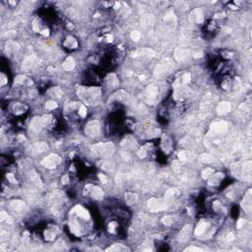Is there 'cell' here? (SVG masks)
Masks as SVG:
<instances>
[{"label":"cell","mask_w":252,"mask_h":252,"mask_svg":"<svg viewBox=\"0 0 252 252\" xmlns=\"http://www.w3.org/2000/svg\"><path fill=\"white\" fill-rule=\"evenodd\" d=\"M91 151L93 153V155L97 156V157L108 158L114 152V147H113V144L111 143V142H108V143H99L92 146Z\"/></svg>","instance_id":"cell-1"},{"label":"cell","mask_w":252,"mask_h":252,"mask_svg":"<svg viewBox=\"0 0 252 252\" xmlns=\"http://www.w3.org/2000/svg\"><path fill=\"white\" fill-rule=\"evenodd\" d=\"M148 208L152 212H159L165 210L168 206H166V202L164 200L159 199V198H151L150 200H148Z\"/></svg>","instance_id":"cell-2"},{"label":"cell","mask_w":252,"mask_h":252,"mask_svg":"<svg viewBox=\"0 0 252 252\" xmlns=\"http://www.w3.org/2000/svg\"><path fill=\"white\" fill-rule=\"evenodd\" d=\"M60 162H61V158H60L58 155L50 154L42 159L41 165H44L45 168H47V169H54Z\"/></svg>","instance_id":"cell-3"},{"label":"cell","mask_w":252,"mask_h":252,"mask_svg":"<svg viewBox=\"0 0 252 252\" xmlns=\"http://www.w3.org/2000/svg\"><path fill=\"white\" fill-rule=\"evenodd\" d=\"M172 65H173V63H172V59H169V58L164 59L155 68V76H161V75H162V74H165L166 71L172 68Z\"/></svg>","instance_id":"cell-4"},{"label":"cell","mask_w":252,"mask_h":252,"mask_svg":"<svg viewBox=\"0 0 252 252\" xmlns=\"http://www.w3.org/2000/svg\"><path fill=\"white\" fill-rule=\"evenodd\" d=\"M84 193L85 194L90 193L95 199H98V200H102V198H104V192H102V188L99 186H94V185H92V184H88V185L85 187Z\"/></svg>","instance_id":"cell-5"},{"label":"cell","mask_w":252,"mask_h":252,"mask_svg":"<svg viewBox=\"0 0 252 252\" xmlns=\"http://www.w3.org/2000/svg\"><path fill=\"white\" fill-rule=\"evenodd\" d=\"M100 123H99L98 120H93V121H90L87 125L86 128H85V132L88 135V136L91 137H95L98 136L100 134Z\"/></svg>","instance_id":"cell-6"},{"label":"cell","mask_w":252,"mask_h":252,"mask_svg":"<svg viewBox=\"0 0 252 252\" xmlns=\"http://www.w3.org/2000/svg\"><path fill=\"white\" fill-rule=\"evenodd\" d=\"M229 125L226 121H218L214 122L211 125V130L214 131L216 134H223L228 131Z\"/></svg>","instance_id":"cell-7"},{"label":"cell","mask_w":252,"mask_h":252,"mask_svg":"<svg viewBox=\"0 0 252 252\" xmlns=\"http://www.w3.org/2000/svg\"><path fill=\"white\" fill-rule=\"evenodd\" d=\"M38 64V58L35 55H31L29 57H27L23 61L22 69L25 71H30L32 69H34L35 65Z\"/></svg>","instance_id":"cell-8"},{"label":"cell","mask_w":252,"mask_h":252,"mask_svg":"<svg viewBox=\"0 0 252 252\" xmlns=\"http://www.w3.org/2000/svg\"><path fill=\"white\" fill-rule=\"evenodd\" d=\"M116 98H117V100L121 101L124 104H127V105H133L135 102V99L131 96L130 94L126 93V92L124 91H119L117 93L115 94Z\"/></svg>","instance_id":"cell-9"},{"label":"cell","mask_w":252,"mask_h":252,"mask_svg":"<svg viewBox=\"0 0 252 252\" xmlns=\"http://www.w3.org/2000/svg\"><path fill=\"white\" fill-rule=\"evenodd\" d=\"M47 149H48L47 144H45L44 142H38V143L34 144L33 146H31L29 148V153L31 155H37L47 151Z\"/></svg>","instance_id":"cell-10"},{"label":"cell","mask_w":252,"mask_h":252,"mask_svg":"<svg viewBox=\"0 0 252 252\" xmlns=\"http://www.w3.org/2000/svg\"><path fill=\"white\" fill-rule=\"evenodd\" d=\"M189 21L191 23H201L203 21V12L200 8L194 9L189 14Z\"/></svg>","instance_id":"cell-11"},{"label":"cell","mask_w":252,"mask_h":252,"mask_svg":"<svg viewBox=\"0 0 252 252\" xmlns=\"http://www.w3.org/2000/svg\"><path fill=\"white\" fill-rule=\"evenodd\" d=\"M191 230H192V226H191L190 225H187V226H184V228L181 229V232H180V233H179L178 240L181 241V242H185V241H187L188 238L190 237Z\"/></svg>","instance_id":"cell-12"},{"label":"cell","mask_w":252,"mask_h":252,"mask_svg":"<svg viewBox=\"0 0 252 252\" xmlns=\"http://www.w3.org/2000/svg\"><path fill=\"white\" fill-rule=\"evenodd\" d=\"M146 94H147V98H148L149 101L155 100V99L157 98L158 94H159L158 86H156V85H150V86L147 88Z\"/></svg>","instance_id":"cell-13"},{"label":"cell","mask_w":252,"mask_h":252,"mask_svg":"<svg viewBox=\"0 0 252 252\" xmlns=\"http://www.w3.org/2000/svg\"><path fill=\"white\" fill-rule=\"evenodd\" d=\"M73 213H76V214L79 216V217L83 218V219H86L89 220L90 219V215H89V212L86 210V209H84L82 206L78 205L76 206L75 208L73 209L72 211H71V214H73Z\"/></svg>","instance_id":"cell-14"},{"label":"cell","mask_w":252,"mask_h":252,"mask_svg":"<svg viewBox=\"0 0 252 252\" xmlns=\"http://www.w3.org/2000/svg\"><path fill=\"white\" fill-rule=\"evenodd\" d=\"M229 111H230V104L229 102H222L217 108V112L220 115L226 114Z\"/></svg>","instance_id":"cell-15"},{"label":"cell","mask_w":252,"mask_h":252,"mask_svg":"<svg viewBox=\"0 0 252 252\" xmlns=\"http://www.w3.org/2000/svg\"><path fill=\"white\" fill-rule=\"evenodd\" d=\"M178 158L181 162H188L194 159V153L192 151H181L178 153Z\"/></svg>","instance_id":"cell-16"},{"label":"cell","mask_w":252,"mask_h":252,"mask_svg":"<svg viewBox=\"0 0 252 252\" xmlns=\"http://www.w3.org/2000/svg\"><path fill=\"white\" fill-rule=\"evenodd\" d=\"M250 195H251V190L248 191L246 197L244 198V200L242 201V203H241V206H242V208H243L244 210H245L247 213H249L250 210H251V197H250Z\"/></svg>","instance_id":"cell-17"},{"label":"cell","mask_w":252,"mask_h":252,"mask_svg":"<svg viewBox=\"0 0 252 252\" xmlns=\"http://www.w3.org/2000/svg\"><path fill=\"white\" fill-rule=\"evenodd\" d=\"M41 127H44V126H42L41 117H35L31 121V128H32V130L35 131V132H38V131L41 129Z\"/></svg>","instance_id":"cell-18"},{"label":"cell","mask_w":252,"mask_h":252,"mask_svg":"<svg viewBox=\"0 0 252 252\" xmlns=\"http://www.w3.org/2000/svg\"><path fill=\"white\" fill-rule=\"evenodd\" d=\"M141 23L144 27H151L155 24V17L153 15H145L142 18Z\"/></svg>","instance_id":"cell-19"},{"label":"cell","mask_w":252,"mask_h":252,"mask_svg":"<svg viewBox=\"0 0 252 252\" xmlns=\"http://www.w3.org/2000/svg\"><path fill=\"white\" fill-rule=\"evenodd\" d=\"M178 194H179V191L177 190V189H173V188H172V189H169L165 192V202L172 201L173 198H175V196H177Z\"/></svg>","instance_id":"cell-20"},{"label":"cell","mask_w":252,"mask_h":252,"mask_svg":"<svg viewBox=\"0 0 252 252\" xmlns=\"http://www.w3.org/2000/svg\"><path fill=\"white\" fill-rule=\"evenodd\" d=\"M208 228V223L205 221H201L198 226H196V229H195V235H201L205 232L206 229Z\"/></svg>","instance_id":"cell-21"},{"label":"cell","mask_w":252,"mask_h":252,"mask_svg":"<svg viewBox=\"0 0 252 252\" xmlns=\"http://www.w3.org/2000/svg\"><path fill=\"white\" fill-rule=\"evenodd\" d=\"M30 177H31L32 181H33L37 186H38V187L42 186V182H41V177H40V175H38L37 172H35V170H32V172H30Z\"/></svg>","instance_id":"cell-22"},{"label":"cell","mask_w":252,"mask_h":252,"mask_svg":"<svg viewBox=\"0 0 252 252\" xmlns=\"http://www.w3.org/2000/svg\"><path fill=\"white\" fill-rule=\"evenodd\" d=\"M74 67H75V60L73 57H68L63 63V69L66 71L72 70Z\"/></svg>","instance_id":"cell-23"},{"label":"cell","mask_w":252,"mask_h":252,"mask_svg":"<svg viewBox=\"0 0 252 252\" xmlns=\"http://www.w3.org/2000/svg\"><path fill=\"white\" fill-rule=\"evenodd\" d=\"M11 208L15 211H21L25 207V202L22 200H14L11 202Z\"/></svg>","instance_id":"cell-24"},{"label":"cell","mask_w":252,"mask_h":252,"mask_svg":"<svg viewBox=\"0 0 252 252\" xmlns=\"http://www.w3.org/2000/svg\"><path fill=\"white\" fill-rule=\"evenodd\" d=\"M214 157L210 154H202L199 157V161L201 162H204V164H211L214 162Z\"/></svg>","instance_id":"cell-25"},{"label":"cell","mask_w":252,"mask_h":252,"mask_svg":"<svg viewBox=\"0 0 252 252\" xmlns=\"http://www.w3.org/2000/svg\"><path fill=\"white\" fill-rule=\"evenodd\" d=\"M122 146L125 148H133L134 146H136V141H135V139H133L132 137L128 136L122 142Z\"/></svg>","instance_id":"cell-26"},{"label":"cell","mask_w":252,"mask_h":252,"mask_svg":"<svg viewBox=\"0 0 252 252\" xmlns=\"http://www.w3.org/2000/svg\"><path fill=\"white\" fill-rule=\"evenodd\" d=\"M125 199H126V202H127V204H129V205H133L134 203H136V201H137V195L136 194H133V193H127L125 195Z\"/></svg>","instance_id":"cell-27"},{"label":"cell","mask_w":252,"mask_h":252,"mask_svg":"<svg viewBox=\"0 0 252 252\" xmlns=\"http://www.w3.org/2000/svg\"><path fill=\"white\" fill-rule=\"evenodd\" d=\"M223 177V175L222 172H218V173H216V175L213 176V178L210 180V182H209V184L210 185H216V184H218L220 181H221V179Z\"/></svg>","instance_id":"cell-28"},{"label":"cell","mask_w":252,"mask_h":252,"mask_svg":"<svg viewBox=\"0 0 252 252\" xmlns=\"http://www.w3.org/2000/svg\"><path fill=\"white\" fill-rule=\"evenodd\" d=\"M251 165L252 162L250 161L244 162V164L242 165V172L244 175H247L248 176H250V173H251Z\"/></svg>","instance_id":"cell-29"},{"label":"cell","mask_w":252,"mask_h":252,"mask_svg":"<svg viewBox=\"0 0 252 252\" xmlns=\"http://www.w3.org/2000/svg\"><path fill=\"white\" fill-rule=\"evenodd\" d=\"M32 83H33L32 81H30L27 77H25L23 75L17 76L16 79H15V84H29V85H31Z\"/></svg>","instance_id":"cell-30"},{"label":"cell","mask_w":252,"mask_h":252,"mask_svg":"<svg viewBox=\"0 0 252 252\" xmlns=\"http://www.w3.org/2000/svg\"><path fill=\"white\" fill-rule=\"evenodd\" d=\"M184 56H185V50L181 47H177L175 52V57L177 60H182L184 58Z\"/></svg>","instance_id":"cell-31"},{"label":"cell","mask_w":252,"mask_h":252,"mask_svg":"<svg viewBox=\"0 0 252 252\" xmlns=\"http://www.w3.org/2000/svg\"><path fill=\"white\" fill-rule=\"evenodd\" d=\"M121 250H129L128 248L123 246L122 244H113L111 247L108 248L105 251H121Z\"/></svg>","instance_id":"cell-32"},{"label":"cell","mask_w":252,"mask_h":252,"mask_svg":"<svg viewBox=\"0 0 252 252\" xmlns=\"http://www.w3.org/2000/svg\"><path fill=\"white\" fill-rule=\"evenodd\" d=\"M0 221L1 222H6V223H13V219L10 217V216L7 214L6 212L2 211L1 214H0Z\"/></svg>","instance_id":"cell-33"},{"label":"cell","mask_w":252,"mask_h":252,"mask_svg":"<svg viewBox=\"0 0 252 252\" xmlns=\"http://www.w3.org/2000/svg\"><path fill=\"white\" fill-rule=\"evenodd\" d=\"M213 172H214V169H211V168H207L203 170V172H202V178H208L209 176L213 175Z\"/></svg>","instance_id":"cell-34"},{"label":"cell","mask_w":252,"mask_h":252,"mask_svg":"<svg viewBox=\"0 0 252 252\" xmlns=\"http://www.w3.org/2000/svg\"><path fill=\"white\" fill-rule=\"evenodd\" d=\"M102 169L106 170V172H112V170H113V165L111 164V162H104L102 164Z\"/></svg>","instance_id":"cell-35"},{"label":"cell","mask_w":252,"mask_h":252,"mask_svg":"<svg viewBox=\"0 0 252 252\" xmlns=\"http://www.w3.org/2000/svg\"><path fill=\"white\" fill-rule=\"evenodd\" d=\"M70 229L73 233H75V235H80L79 226H77L75 223H70Z\"/></svg>","instance_id":"cell-36"},{"label":"cell","mask_w":252,"mask_h":252,"mask_svg":"<svg viewBox=\"0 0 252 252\" xmlns=\"http://www.w3.org/2000/svg\"><path fill=\"white\" fill-rule=\"evenodd\" d=\"M41 118V123H42V126L44 127L47 126L51 121V115H44Z\"/></svg>","instance_id":"cell-37"},{"label":"cell","mask_w":252,"mask_h":252,"mask_svg":"<svg viewBox=\"0 0 252 252\" xmlns=\"http://www.w3.org/2000/svg\"><path fill=\"white\" fill-rule=\"evenodd\" d=\"M162 222L165 226H170L173 223V218L172 217V216H165V217L162 218Z\"/></svg>","instance_id":"cell-38"},{"label":"cell","mask_w":252,"mask_h":252,"mask_svg":"<svg viewBox=\"0 0 252 252\" xmlns=\"http://www.w3.org/2000/svg\"><path fill=\"white\" fill-rule=\"evenodd\" d=\"M109 83H111V85L112 87H116L118 85V80L116 79V76L114 75V74H111V75H109Z\"/></svg>","instance_id":"cell-39"},{"label":"cell","mask_w":252,"mask_h":252,"mask_svg":"<svg viewBox=\"0 0 252 252\" xmlns=\"http://www.w3.org/2000/svg\"><path fill=\"white\" fill-rule=\"evenodd\" d=\"M140 38H141V34L138 31H133L132 33H131V38H132L133 41H139Z\"/></svg>","instance_id":"cell-40"},{"label":"cell","mask_w":252,"mask_h":252,"mask_svg":"<svg viewBox=\"0 0 252 252\" xmlns=\"http://www.w3.org/2000/svg\"><path fill=\"white\" fill-rule=\"evenodd\" d=\"M165 21H172V20H175V13H173V11H169L165 14Z\"/></svg>","instance_id":"cell-41"},{"label":"cell","mask_w":252,"mask_h":252,"mask_svg":"<svg viewBox=\"0 0 252 252\" xmlns=\"http://www.w3.org/2000/svg\"><path fill=\"white\" fill-rule=\"evenodd\" d=\"M45 106H47V109H54V108H57V104H56L55 102L50 101V102H47V105H45Z\"/></svg>","instance_id":"cell-42"},{"label":"cell","mask_w":252,"mask_h":252,"mask_svg":"<svg viewBox=\"0 0 252 252\" xmlns=\"http://www.w3.org/2000/svg\"><path fill=\"white\" fill-rule=\"evenodd\" d=\"M7 179H8V181H10L11 183H17V180H16V177L15 175H13V173H7Z\"/></svg>","instance_id":"cell-43"},{"label":"cell","mask_w":252,"mask_h":252,"mask_svg":"<svg viewBox=\"0 0 252 252\" xmlns=\"http://www.w3.org/2000/svg\"><path fill=\"white\" fill-rule=\"evenodd\" d=\"M53 96H54V97H56V98H60L61 97V95H62V91L60 90V89L58 88V87H56V88H54L53 89Z\"/></svg>","instance_id":"cell-44"},{"label":"cell","mask_w":252,"mask_h":252,"mask_svg":"<svg viewBox=\"0 0 252 252\" xmlns=\"http://www.w3.org/2000/svg\"><path fill=\"white\" fill-rule=\"evenodd\" d=\"M116 226H117V223H116L115 222H111V223L108 225V230H109L111 232H114Z\"/></svg>","instance_id":"cell-45"},{"label":"cell","mask_w":252,"mask_h":252,"mask_svg":"<svg viewBox=\"0 0 252 252\" xmlns=\"http://www.w3.org/2000/svg\"><path fill=\"white\" fill-rule=\"evenodd\" d=\"M79 114L82 116V117H85L87 115V109L84 105H81L79 108Z\"/></svg>","instance_id":"cell-46"},{"label":"cell","mask_w":252,"mask_h":252,"mask_svg":"<svg viewBox=\"0 0 252 252\" xmlns=\"http://www.w3.org/2000/svg\"><path fill=\"white\" fill-rule=\"evenodd\" d=\"M146 155H147V152L145 148H141L139 152H138V156H139V158H141V159H144L146 157Z\"/></svg>","instance_id":"cell-47"},{"label":"cell","mask_w":252,"mask_h":252,"mask_svg":"<svg viewBox=\"0 0 252 252\" xmlns=\"http://www.w3.org/2000/svg\"><path fill=\"white\" fill-rule=\"evenodd\" d=\"M190 78H191V75H190L189 73L184 74L183 77H182V82H183V84H187V83H189V82H190Z\"/></svg>","instance_id":"cell-48"},{"label":"cell","mask_w":252,"mask_h":252,"mask_svg":"<svg viewBox=\"0 0 252 252\" xmlns=\"http://www.w3.org/2000/svg\"><path fill=\"white\" fill-rule=\"evenodd\" d=\"M172 168H173V170H175V172H178L179 169H180V165H178V162H172Z\"/></svg>","instance_id":"cell-49"},{"label":"cell","mask_w":252,"mask_h":252,"mask_svg":"<svg viewBox=\"0 0 252 252\" xmlns=\"http://www.w3.org/2000/svg\"><path fill=\"white\" fill-rule=\"evenodd\" d=\"M99 178H100V180L102 183L108 182V177H106L105 175H102V173H100V175H99Z\"/></svg>","instance_id":"cell-50"},{"label":"cell","mask_w":252,"mask_h":252,"mask_svg":"<svg viewBox=\"0 0 252 252\" xmlns=\"http://www.w3.org/2000/svg\"><path fill=\"white\" fill-rule=\"evenodd\" d=\"M235 235H233L232 232H229L228 235H226V240L229 241V242H230V241H232V240H235Z\"/></svg>","instance_id":"cell-51"},{"label":"cell","mask_w":252,"mask_h":252,"mask_svg":"<svg viewBox=\"0 0 252 252\" xmlns=\"http://www.w3.org/2000/svg\"><path fill=\"white\" fill-rule=\"evenodd\" d=\"M185 251H203V249H201L199 247H188L185 249Z\"/></svg>","instance_id":"cell-52"},{"label":"cell","mask_w":252,"mask_h":252,"mask_svg":"<svg viewBox=\"0 0 252 252\" xmlns=\"http://www.w3.org/2000/svg\"><path fill=\"white\" fill-rule=\"evenodd\" d=\"M7 83V79H6V77L4 74H1V82H0V85L1 86H4V85Z\"/></svg>","instance_id":"cell-53"},{"label":"cell","mask_w":252,"mask_h":252,"mask_svg":"<svg viewBox=\"0 0 252 252\" xmlns=\"http://www.w3.org/2000/svg\"><path fill=\"white\" fill-rule=\"evenodd\" d=\"M244 220L243 219H239L238 220V222H237V229H241L242 228V226L244 225Z\"/></svg>","instance_id":"cell-54"},{"label":"cell","mask_w":252,"mask_h":252,"mask_svg":"<svg viewBox=\"0 0 252 252\" xmlns=\"http://www.w3.org/2000/svg\"><path fill=\"white\" fill-rule=\"evenodd\" d=\"M61 181H62V183H63V184L67 183V182L69 181V176H68V175H63V176H62V178H61Z\"/></svg>","instance_id":"cell-55"},{"label":"cell","mask_w":252,"mask_h":252,"mask_svg":"<svg viewBox=\"0 0 252 252\" xmlns=\"http://www.w3.org/2000/svg\"><path fill=\"white\" fill-rule=\"evenodd\" d=\"M41 35H44V37H47L49 35V30H44L42 32H41Z\"/></svg>","instance_id":"cell-56"},{"label":"cell","mask_w":252,"mask_h":252,"mask_svg":"<svg viewBox=\"0 0 252 252\" xmlns=\"http://www.w3.org/2000/svg\"><path fill=\"white\" fill-rule=\"evenodd\" d=\"M25 140V136L24 135H19V136H18V141H24Z\"/></svg>","instance_id":"cell-57"},{"label":"cell","mask_w":252,"mask_h":252,"mask_svg":"<svg viewBox=\"0 0 252 252\" xmlns=\"http://www.w3.org/2000/svg\"><path fill=\"white\" fill-rule=\"evenodd\" d=\"M195 57H202V52H200V53H196V55H195Z\"/></svg>","instance_id":"cell-58"},{"label":"cell","mask_w":252,"mask_h":252,"mask_svg":"<svg viewBox=\"0 0 252 252\" xmlns=\"http://www.w3.org/2000/svg\"><path fill=\"white\" fill-rule=\"evenodd\" d=\"M10 2V4H12V5H15L16 4V2H14V1H9Z\"/></svg>","instance_id":"cell-59"}]
</instances>
